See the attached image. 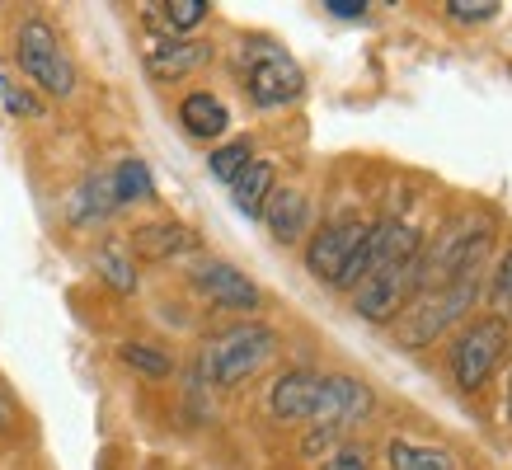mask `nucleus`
Segmentation results:
<instances>
[{
    "instance_id": "4468645a",
    "label": "nucleus",
    "mask_w": 512,
    "mask_h": 470,
    "mask_svg": "<svg viewBox=\"0 0 512 470\" xmlns=\"http://www.w3.org/2000/svg\"><path fill=\"white\" fill-rule=\"evenodd\" d=\"M264 221L273 240L278 245H296L306 226H311V203H306V193H296V188H273V198L264 203Z\"/></svg>"
},
{
    "instance_id": "ddd939ff",
    "label": "nucleus",
    "mask_w": 512,
    "mask_h": 470,
    "mask_svg": "<svg viewBox=\"0 0 512 470\" xmlns=\"http://www.w3.org/2000/svg\"><path fill=\"white\" fill-rule=\"evenodd\" d=\"M207 62H212V47L198 43V38H165V43H151V52H146L151 80H165V85L193 76V71Z\"/></svg>"
},
{
    "instance_id": "a211bd4d",
    "label": "nucleus",
    "mask_w": 512,
    "mask_h": 470,
    "mask_svg": "<svg viewBox=\"0 0 512 470\" xmlns=\"http://www.w3.org/2000/svg\"><path fill=\"white\" fill-rule=\"evenodd\" d=\"M118 212V198H113V179L109 174H90L85 184L76 188L71 198V221L76 226H90V221H104Z\"/></svg>"
},
{
    "instance_id": "20e7f679",
    "label": "nucleus",
    "mask_w": 512,
    "mask_h": 470,
    "mask_svg": "<svg viewBox=\"0 0 512 470\" xmlns=\"http://www.w3.org/2000/svg\"><path fill=\"white\" fill-rule=\"evenodd\" d=\"M15 57H19V71H24L38 90L57 94V99L76 94V66H71V57H66V47L52 24L24 19V29H19V38H15Z\"/></svg>"
},
{
    "instance_id": "7ed1b4c3",
    "label": "nucleus",
    "mask_w": 512,
    "mask_h": 470,
    "mask_svg": "<svg viewBox=\"0 0 512 470\" xmlns=\"http://www.w3.org/2000/svg\"><path fill=\"white\" fill-rule=\"evenodd\" d=\"M273 353H278V334L259 325V320H245V325L221 329L217 339L202 348V376L221 391H231V386H240V381L259 372Z\"/></svg>"
},
{
    "instance_id": "cd10ccee",
    "label": "nucleus",
    "mask_w": 512,
    "mask_h": 470,
    "mask_svg": "<svg viewBox=\"0 0 512 470\" xmlns=\"http://www.w3.org/2000/svg\"><path fill=\"white\" fill-rule=\"evenodd\" d=\"M320 470H367V452L362 447H339L320 461Z\"/></svg>"
},
{
    "instance_id": "6e6552de",
    "label": "nucleus",
    "mask_w": 512,
    "mask_h": 470,
    "mask_svg": "<svg viewBox=\"0 0 512 470\" xmlns=\"http://www.w3.org/2000/svg\"><path fill=\"white\" fill-rule=\"evenodd\" d=\"M249 99L259 109H282V104H296L306 94V71L282 52V47H264L249 57Z\"/></svg>"
},
{
    "instance_id": "9d476101",
    "label": "nucleus",
    "mask_w": 512,
    "mask_h": 470,
    "mask_svg": "<svg viewBox=\"0 0 512 470\" xmlns=\"http://www.w3.org/2000/svg\"><path fill=\"white\" fill-rule=\"evenodd\" d=\"M367 226L372 221L362 217H343V221H329V226H320L315 231V240L306 245V268H311L320 282H339V273L348 268V259L357 254V245L367 240Z\"/></svg>"
},
{
    "instance_id": "2eb2a0df",
    "label": "nucleus",
    "mask_w": 512,
    "mask_h": 470,
    "mask_svg": "<svg viewBox=\"0 0 512 470\" xmlns=\"http://www.w3.org/2000/svg\"><path fill=\"white\" fill-rule=\"evenodd\" d=\"M179 123H184L188 137L217 141L221 132L231 127V113H226V104H221L217 94L193 90V94H184V104H179Z\"/></svg>"
},
{
    "instance_id": "393cba45",
    "label": "nucleus",
    "mask_w": 512,
    "mask_h": 470,
    "mask_svg": "<svg viewBox=\"0 0 512 470\" xmlns=\"http://www.w3.org/2000/svg\"><path fill=\"white\" fill-rule=\"evenodd\" d=\"M0 104L15 113V118H38V113H43V104H38V99H29V94L19 90L10 76H0Z\"/></svg>"
},
{
    "instance_id": "c85d7f7f",
    "label": "nucleus",
    "mask_w": 512,
    "mask_h": 470,
    "mask_svg": "<svg viewBox=\"0 0 512 470\" xmlns=\"http://www.w3.org/2000/svg\"><path fill=\"white\" fill-rule=\"evenodd\" d=\"M325 10L329 15H339V19H362L367 15V5H362V0H325Z\"/></svg>"
},
{
    "instance_id": "f8f14e48",
    "label": "nucleus",
    "mask_w": 512,
    "mask_h": 470,
    "mask_svg": "<svg viewBox=\"0 0 512 470\" xmlns=\"http://www.w3.org/2000/svg\"><path fill=\"white\" fill-rule=\"evenodd\" d=\"M320 381H325V376L311 372V367L282 372L278 381L268 386V414L282 423H311L315 400H320Z\"/></svg>"
},
{
    "instance_id": "6ab92c4d",
    "label": "nucleus",
    "mask_w": 512,
    "mask_h": 470,
    "mask_svg": "<svg viewBox=\"0 0 512 470\" xmlns=\"http://www.w3.org/2000/svg\"><path fill=\"white\" fill-rule=\"evenodd\" d=\"M113 179V198H118V207L127 203H151L156 198V179H151V170L141 165V160H118L109 170Z\"/></svg>"
},
{
    "instance_id": "dca6fc26",
    "label": "nucleus",
    "mask_w": 512,
    "mask_h": 470,
    "mask_svg": "<svg viewBox=\"0 0 512 470\" xmlns=\"http://www.w3.org/2000/svg\"><path fill=\"white\" fill-rule=\"evenodd\" d=\"M193 240H198V235L188 231V226H179V221H151V226H137V231H132V254L160 264V259H174V254H188Z\"/></svg>"
},
{
    "instance_id": "b1692460",
    "label": "nucleus",
    "mask_w": 512,
    "mask_h": 470,
    "mask_svg": "<svg viewBox=\"0 0 512 470\" xmlns=\"http://www.w3.org/2000/svg\"><path fill=\"white\" fill-rule=\"evenodd\" d=\"M94 268L104 273V282H109L113 292H132L137 287V273H132V259H127L123 250H99V259H94Z\"/></svg>"
},
{
    "instance_id": "412c9836",
    "label": "nucleus",
    "mask_w": 512,
    "mask_h": 470,
    "mask_svg": "<svg viewBox=\"0 0 512 470\" xmlns=\"http://www.w3.org/2000/svg\"><path fill=\"white\" fill-rule=\"evenodd\" d=\"M254 160V146H249L245 137L226 141V146H217L212 156H207V170H212V179H221V184H235L240 174H245V165Z\"/></svg>"
},
{
    "instance_id": "5701e85b",
    "label": "nucleus",
    "mask_w": 512,
    "mask_h": 470,
    "mask_svg": "<svg viewBox=\"0 0 512 470\" xmlns=\"http://www.w3.org/2000/svg\"><path fill=\"white\" fill-rule=\"evenodd\" d=\"M118 358H123L132 372H141V376H170L174 372L170 353H165V348H151V344H123L118 348Z\"/></svg>"
},
{
    "instance_id": "7c9ffc66",
    "label": "nucleus",
    "mask_w": 512,
    "mask_h": 470,
    "mask_svg": "<svg viewBox=\"0 0 512 470\" xmlns=\"http://www.w3.org/2000/svg\"><path fill=\"white\" fill-rule=\"evenodd\" d=\"M508 414H512V386H508Z\"/></svg>"
},
{
    "instance_id": "aec40b11",
    "label": "nucleus",
    "mask_w": 512,
    "mask_h": 470,
    "mask_svg": "<svg viewBox=\"0 0 512 470\" xmlns=\"http://www.w3.org/2000/svg\"><path fill=\"white\" fill-rule=\"evenodd\" d=\"M386 456L395 470H456V456L451 452H442V447H414V442H404V438L390 442Z\"/></svg>"
},
{
    "instance_id": "c756f323",
    "label": "nucleus",
    "mask_w": 512,
    "mask_h": 470,
    "mask_svg": "<svg viewBox=\"0 0 512 470\" xmlns=\"http://www.w3.org/2000/svg\"><path fill=\"white\" fill-rule=\"evenodd\" d=\"M0 428H5V405H0Z\"/></svg>"
},
{
    "instance_id": "9b49d317",
    "label": "nucleus",
    "mask_w": 512,
    "mask_h": 470,
    "mask_svg": "<svg viewBox=\"0 0 512 470\" xmlns=\"http://www.w3.org/2000/svg\"><path fill=\"white\" fill-rule=\"evenodd\" d=\"M193 287L221 311H259L264 306V292L254 287V278H245L226 259H207V264L193 268Z\"/></svg>"
},
{
    "instance_id": "4be33fe9",
    "label": "nucleus",
    "mask_w": 512,
    "mask_h": 470,
    "mask_svg": "<svg viewBox=\"0 0 512 470\" xmlns=\"http://www.w3.org/2000/svg\"><path fill=\"white\" fill-rule=\"evenodd\" d=\"M207 15H212V5H207V0H165V5H160V19H165V29L179 33V38L198 29Z\"/></svg>"
},
{
    "instance_id": "39448f33",
    "label": "nucleus",
    "mask_w": 512,
    "mask_h": 470,
    "mask_svg": "<svg viewBox=\"0 0 512 470\" xmlns=\"http://www.w3.org/2000/svg\"><path fill=\"white\" fill-rule=\"evenodd\" d=\"M508 339H512V329L503 315L475 320L447 353V372H451V381H456V391H466V395L480 391L484 381L494 376V367L503 362V353H508Z\"/></svg>"
},
{
    "instance_id": "0eeeda50",
    "label": "nucleus",
    "mask_w": 512,
    "mask_h": 470,
    "mask_svg": "<svg viewBox=\"0 0 512 470\" xmlns=\"http://www.w3.org/2000/svg\"><path fill=\"white\" fill-rule=\"evenodd\" d=\"M419 287H423V264H419V254H414V259L381 268L362 287H353V311L362 320H372V325H386V320H395L409 301L419 297Z\"/></svg>"
},
{
    "instance_id": "f3484780",
    "label": "nucleus",
    "mask_w": 512,
    "mask_h": 470,
    "mask_svg": "<svg viewBox=\"0 0 512 470\" xmlns=\"http://www.w3.org/2000/svg\"><path fill=\"white\" fill-rule=\"evenodd\" d=\"M273 188H278V170H273V160H249L245 174L231 184V198H235V207H240L245 217H264V203L273 198Z\"/></svg>"
},
{
    "instance_id": "a878e982",
    "label": "nucleus",
    "mask_w": 512,
    "mask_h": 470,
    "mask_svg": "<svg viewBox=\"0 0 512 470\" xmlns=\"http://www.w3.org/2000/svg\"><path fill=\"white\" fill-rule=\"evenodd\" d=\"M447 15H456L461 24H484L498 15V0H447Z\"/></svg>"
},
{
    "instance_id": "423d86ee",
    "label": "nucleus",
    "mask_w": 512,
    "mask_h": 470,
    "mask_svg": "<svg viewBox=\"0 0 512 470\" xmlns=\"http://www.w3.org/2000/svg\"><path fill=\"white\" fill-rule=\"evenodd\" d=\"M419 250H423V240L414 235V226H404V221H395V217L372 221V226H367V240L357 245V254L348 259V268L339 273L334 287L353 292V287H362L372 273H381V268H390V264H404V259H414Z\"/></svg>"
},
{
    "instance_id": "bb28decb",
    "label": "nucleus",
    "mask_w": 512,
    "mask_h": 470,
    "mask_svg": "<svg viewBox=\"0 0 512 470\" xmlns=\"http://www.w3.org/2000/svg\"><path fill=\"white\" fill-rule=\"evenodd\" d=\"M494 306L503 315H512V250L498 259V273H494Z\"/></svg>"
},
{
    "instance_id": "1a4fd4ad",
    "label": "nucleus",
    "mask_w": 512,
    "mask_h": 470,
    "mask_svg": "<svg viewBox=\"0 0 512 470\" xmlns=\"http://www.w3.org/2000/svg\"><path fill=\"white\" fill-rule=\"evenodd\" d=\"M372 391H367V381H357V376H325L320 381V400H315V414H311V428H325V433H343V428H353L372 414Z\"/></svg>"
},
{
    "instance_id": "f257e3e1",
    "label": "nucleus",
    "mask_w": 512,
    "mask_h": 470,
    "mask_svg": "<svg viewBox=\"0 0 512 470\" xmlns=\"http://www.w3.org/2000/svg\"><path fill=\"white\" fill-rule=\"evenodd\" d=\"M489 245H494V217L489 212H461L456 221L442 226V235L428 250H419L423 287H447V282L475 278V268L489 254Z\"/></svg>"
},
{
    "instance_id": "f03ea898",
    "label": "nucleus",
    "mask_w": 512,
    "mask_h": 470,
    "mask_svg": "<svg viewBox=\"0 0 512 470\" xmlns=\"http://www.w3.org/2000/svg\"><path fill=\"white\" fill-rule=\"evenodd\" d=\"M475 297H480V278H461V282H447V287H423L419 297L395 315V339L404 348H428L475 306Z\"/></svg>"
}]
</instances>
